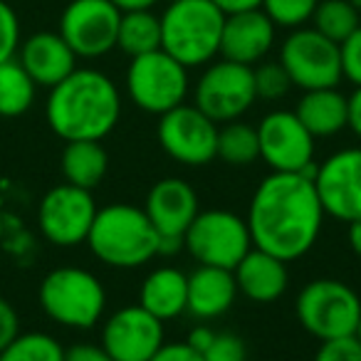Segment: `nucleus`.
Here are the masks:
<instances>
[{"mask_svg": "<svg viewBox=\"0 0 361 361\" xmlns=\"http://www.w3.org/2000/svg\"><path fill=\"white\" fill-rule=\"evenodd\" d=\"M324 216L310 176L272 171L257 183L245 221L252 247L292 262L317 245Z\"/></svg>", "mask_w": 361, "mask_h": 361, "instance_id": "nucleus-1", "label": "nucleus"}, {"mask_svg": "<svg viewBox=\"0 0 361 361\" xmlns=\"http://www.w3.org/2000/svg\"><path fill=\"white\" fill-rule=\"evenodd\" d=\"M121 116L119 87L104 72L77 67L50 90L45 104L47 126L62 141H102Z\"/></svg>", "mask_w": 361, "mask_h": 361, "instance_id": "nucleus-2", "label": "nucleus"}, {"mask_svg": "<svg viewBox=\"0 0 361 361\" xmlns=\"http://www.w3.org/2000/svg\"><path fill=\"white\" fill-rule=\"evenodd\" d=\"M87 245L104 265L114 270H136L159 255V233L144 208L111 203L97 211Z\"/></svg>", "mask_w": 361, "mask_h": 361, "instance_id": "nucleus-3", "label": "nucleus"}, {"mask_svg": "<svg viewBox=\"0 0 361 361\" xmlns=\"http://www.w3.org/2000/svg\"><path fill=\"white\" fill-rule=\"evenodd\" d=\"M226 16L211 0H173L161 16V50L183 67L208 65L221 55Z\"/></svg>", "mask_w": 361, "mask_h": 361, "instance_id": "nucleus-4", "label": "nucleus"}, {"mask_svg": "<svg viewBox=\"0 0 361 361\" xmlns=\"http://www.w3.org/2000/svg\"><path fill=\"white\" fill-rule=\"evenodd\" d=\"M37 302L55 324L67 329H92L104 317L106 290L94 272L67 265L42 277Z\"/></svg>", "mask_w": 361, "mask_h": 361, "instance_id": "nucleus-5", "label": "nucleus"}, {"mask_svg": "<svg viewBox=\"0 0 361 361\" xmlns=\"http://www.w3.org/2000/svg\"><path fill=\"white\" fill-rule=\"evenodd\" d=\"M295 314L302 329L326 341L354 334L361 317V297L354 287L334 277L307 282L295 300Z\"/></svg>", "mask_w": 361, "mask_h": 361, "instance_id": "nucleus-6", "label": "nucleus"}, {"mask_svg": "<svg viewBox=\"0 0 361 361\" xmlns=\"http://www.w3.org/2000/svg\"><path fill=\"white\" fill-rule=\"evenodd\" d=\"M191 90L188 67L164 50L131 57L126 67V94L146 114H166L183 104Z\"/></svg>", "mask_w": 361, "mask_h": 361, "instance_id": "nucleus-7", "label": "nucleus"}, {"mask_svg": "<svg viewBox=\"0 0 361 361\" xmlns=\"http://www.w3.org/2000/svg\"><path fill=\"white\" fill-rule=\"evenodd\" d=\"M183 250L191 252L198 265L235 270V265L252 250L247 221L233 211L211 208L196 216L183 235Z\"/></svg>", "mask_w": 361, "mask_h": 361, "instance_id": "nucleus-8", "label": "nucleus"}, {"mask_svg": "<svg viewBox=\"0 0 361 361\" xmlns=\"http://www.w3.org/2000/svg\"><path fill=\"white\" fill-rule=\"evenodd\" d=\"M280 65L290 75L292 87L302 92L339 87L341 75L339 45L314 27H297L280 47Z\"/></svg>", "mask_w": 361, "mask_h": 361, "instance_id": "nucleus-9", "label": "nucleus"}, {"mask_svg": "<svg viewBox=\"0 0 361 361\" xmlns=\"http://www.w3.org/2000/svg\"><path fill=\"white\" fill-rule=\"evenodd\" d=\"M255 99L252 67L231 60L208 65L193 87V104L216 124L240 119L255 104Z\"/></svg>", "mask_w": 361, "mask_h": 361, "instance_id": "nucleus-10", "label": "nucleus"}, {"mask_svg": "<svg viewBox=\"0 0 361 361\" xmlns=\"http://www.w3.org/2000/svg\"><path fill=\"white\" fill-rule=\"evenodd\" d=\"M156 139L164 154L183 166H206L216 159L218 124L206 116L196 104H178L159 116Z\"/></svg>", "mask_w": 361, "mask_h": 361, "instance_id": "nucleus-11", "label": "nucleus"}, {"mask_svg": "<svg viewBox=\"0 0 361 361\" xmlns=\"http://www.w3.org/2000/svg\"><path fill=\"white\" fill-rule=\"evenodd\" d=\"M260 159L280 173H305L314 178V136L297 119L295 111L275 109L260 119Z\"/></svg>", "mask_w": 361, "mask_h": 361, "instance_id": "nucleus-12", "label": "nucleus"}, {"mask_svg": "<svg viewBox=\"0 0 361 361\" xmlns=\"http://www.w3.org/2000/svg\"><path fill=\"white\" fill-rule=\"evenodd\" d=\"M97 211L99 208L92 191L62 183L42 196L37 206V228L52 245L75 247L87 243Z\"/></svg>", "mask_w": 361, "mask_h": 361, "instance_id": "nucleus-13", "label": "nucleus"}, {"mask_svg": "<svg viewBox=\"0 0 361 361\" xmlns=\"http://www.w3.org/2000/svg\"><path fill=\"white\" fill-rule=\"evenodd\" d=\"M121 11L111 0H72L60 16V35L77 57L97 60L116 47Z\"/></svg>", "mask_w": 361, "mask_h": 361, "instance_id": "nucleus-14", "label": "nucleus"}, {"mask_svg": "<svg viewBox=\"0 0 361 361\" xmlns=\"http://www.w3.org/2000/svg\"><path fill=\"white\" fill-rule=\"evenodd\" d=\"M312 180L326 216L341 223L361 218V146L334 151L317 166Z\"/></svg>", "mask_w": 361, "mask_h": 361, "instance_id": "nucleus-15", "label": "nucleus"}, {"mask_svg": "<svg viewBox=\"0 0 361 361\" xmlns=\"http://www.w3.org/2000/svg\"><path fill=\"white\" fill-rule=\"evenodd\" d=\"M164 341V322L141 305L121 307L102 326V346L114 361H149Z\"/></svg>", "mask_w": 361, "mask_h": 361, "instance_id": "nucleus-16", "label": "nucleus"}, {"mask_svg": "<svg viewBox=\"0 0 361 361\" xmlns=\"http://www.w3.org/2000/svg\"><path fill=\"white\" fill-rule=\"evenodd\" d=\"M144 213L149 216L151 226L156 228L159 235L183 238L188 226L201 213V208H198V193L193 191V186L188 180L169 176V178L156 180L154 186H151V191L146 193Z\"/></svg>", "mask_w": 361, "mask_h": 361, "instance_id": "nucleus-17", "label": "nucleus"}, {"mask_svg": "<svg viewBox=\"0 0 361 361\" xmlns=\"http://www.w3.org/2000/svg\"><path fill=\"white\" fill-rule=\"evenodd\" d=\"M275 23L262 13V8L226 16L221 37L223 60L240 62L247 67L257 65L275 45Z\"/></svg>", "mask_w": 361, "mask_h": 361, "instance_id": "nucleus-18", "label": "nucleus"}, {"mask_svg": "<svg viewBox=\"0 0 361 361\" xmlns=\"http://www.w3.org/2000/svg\"><path fill=\"white\" fill-rule=\"evenodd\" d=\"M18 62L25 67L37 87L52 90L77 70V55L60 32L42 30L30 35L18 47Z\"/></svg>", "mask_w": 361, "mask_h": 361, "instance_id": "nucleus-19", "label": "nucleus"}, {"mask_svg": "<svg viewBox=\"0 0 361 361\" xmlns=\"http://www.w3.org/2000/svg\"><path fill=\"white\" fill-rule=\"evenodd\" d=\"M238 285V295L247 297L255 305H270L285 295L290 285L287 262L270 255L265 250L252 247L233 270Z\"/></svg>", "mask_w": 361, "mask_h": 361, "instance_id": "nucleus-20", "label": "nucleus"}, {"mask_svg": "<svg viewBox=\"0 0 361 361\" xmlns=\"http://www.w3.org/2000/svg\"><path fill=\"white\" fill-rule=\"evenodd\" d=\"M238 297V285L233 270L201 265L188 275V310L196 319H218Z\"/></svg>", "mask_w": 361, "mask_h": 361, "instance_id": "nucleus-21", "label": "nucleus"}, {"mask_svg": "<svg viewBox=\"0 0 361 361\" xmlns=\"http://www.w3.org/2000/svg\"><path fill=\"white\" fill-rule=\"evenodd\" d=\"M146 312L166 324L188 310V275L178 267H156L139 287V302Z\"/></svg>", "mask_w": 361, "mask_h": 361, "instance_id": "nucleus-22", "label": "nucleus"}, {"mask_svg": "<svg viewBox=\"0 0 361 361\" xmlns=\"http://www.w3.org/2000/svg\"><path fill=\"white\" fill-rule=\"evenodd\" d=\"M295 114L314 139L336 136L349 129V97L341 94L336 87L302 92Z\"/></svg>", "mask_w": 361, "mask_h": 361, "instance_id": "nucleus-23", "label": "nucleus"}, {"mask_svg": "<svg viewBox=\"0 0 361 361\" xmlns=\"http://www.w3.org/2000/svg\"><path fill=\"white\" fill-rule=\"evenodd\" d=\"M60 169L65 176V183L85 191H94L104 180L109 171V154L102 146V141H65Z\"/></svg>", "mask_w": 361, "mask_h": 361, "instance_id": "nucleus-24", "label": "nucleus"}, {"mask_svg": "<svg viewBox=\"0 0 361 361\" xmlns=\"http://www.w3.org/2000/svg\"><path fill=\"white\" fill-rule=\"evenodd\" d=\"M116 47L129 57L161 50V18L151 11L121 13Z\"/></svg>", "mask_w": 361, "mask_h": 361, "instance_id": "nucleus-25", "label": "nucleus"}, {"mask_svg": "<svg viewBox=\"0 0 361 361\" xmlns=\"http://www.w3.org/2000/svg\"><path fill=\"white\" fill-rule=\"evenodd\" d=\"M35 94L37 85L18 62V57L0 62V116H23L32 106Z\"/></svg>", "mask_w": 361, "mask_h": 361, "instance_id": "nucleus-26", "label": "nucleus"}, {"mask_svg": "<svg viewBox=\"0 0 361 361\" xmlns=\"http://www.w3.org/2000/svg\"><path fill=\"white\" fill-rule=\"evenodd\" d=\"M216 159H223L228 166H235V169L255 164L260 159V139H257L255 126L240 119L223 124L218 129Z\"/></svg>", "mask_w": 361, "mask_h": 361, "instance_id": "nucleus-27", "label": "nucleus"}, {"mask_svg": "<svg viewBox=\"0 0 361 361\" xmlns=\"http://www.w3.org/2000/svg\"><path fill=\"white\" fill-rule=\"evenodd\" d=\"M312 23H314V30H319L336 45H341L361 25L359 11L351 0H319Z\"/></svg>", "mask_w": 361, "mask_h": 361, "instance_id": "nucleus-28", "label": "nucleus"}, {"mask_svg": "<svg viewBox=\"0 0 361 361\" xmlns=\"http://www.w3.org/2000/svg\"><path fill=\"white\" fill-rule=\"evenodd\" d=\"M0 361H65V346L45 331H27L0 351Z\"/></svg>", "mask_w": 361, "mask_h": 361, "instance_id": "nucleus-29", "label": "nucleus"}, {"mask_svg": "<svg viewBox=\"0 0 361 361\" xmlns=\"http://www.w3.org/2000/svg\"><path fill=\"white\" fill-rule=\"evenodd\" d=\"M319 0H262V13L275 23V27L297 30L305 27L314 16Z\"/></svg>", "mask_w": 361, "mask_h": 361, "instance_id": "nucleus-30", "label": "nucleus"}, {"mask_svg": "<svg viewBox=\"0 0 361 361\" xmlns=\"http://www.w3.org/2000/svg\"><path fill=\"white\" fill-rule=\"evenodd\" d=\"M252 77H255L257 99L277 102L292 90L290 75L280 62H257V67H252Z\"/></svg>", "mask_w": 361, "mask_h": 361, "instance_id": "nucleus-31", "label": "nucleus"}, {"mask_svg": "<svg viewBox=\"0 0 361 361\" xmlns=\"http://www.w3.org/2000/svg\"><path fill=\"white\" fill-rule=\"evenodd\" d=\"M203 361H247V346L238 334L216 331L213 341L203 351Z\"/></svg>", "mask_w": 361, "mask_h": 361, "instance_id": "nucleus-32", "label": "nucleus"}, {"mask_svg": "<svg viewBox=\"0 0 361 361\" xmlns=\"http://www.w3.org/2000/svg\"><path fill=\"white\" fill-rule=\"evenodd\" d=\"M20 47V20L11 3L0 0V62L13 60Z\"/></svg>", "mask_w": 361, "mask_h": 361, "instance_id": "nucleus-33", "label": "nucleus"}, {"mask_svg": "<svg viewBox=\"0 0 361 361\" xmlns=\"http://www.w3.org/2000/svg\"><path fill=\"white\" fill-rule=\"evenodd\" d=\"M314 361H361V341L354 334L326 339L317 349Z\"/></svg>", "mask_w": 361, "mask_h": 361, "instance_id": "nucleus-34", "label": "nucleus"}, {"mask_svg": "<svg viewBox=\"0 0 361 361\" xmlns=\"http://www.w3.org/2000/svg\"><path fill=\"white\" fill-rule=\"evenodd\" d=\"M341 55V75L351 85L361 87V25L339 45Z\"/></svg>", "mask_w": 361, "mask_h": 361, "instance_id": "nucleus-35", "label": "nucleus"}, {"mask_svg": "<svg viewBox=\"0 0 361 361\" xmlns=\"http://www.w3.org/2000/svg\"><path fill=\"white\" fill-rule=\"evenodd\" d=\"M18 334H20V317L6 297H0V351L6 349Z\"/></svg>", "mask_w": 361, "mask_h": 361, "instance_id": "nucleus-36", "label": "nucleus"}, {"mask_svg": "<svg viewBox=\"0 0 361 361\" xmlns=\"http://www.w3.org/2000/svg\"><path fill=\"white\" fill-rule=\"evenodd\" d=\"M149 361H203V356L186 341H164Z\"/></svg>", "mask_w": 361, "mask_h": 361, "instance_id": "nucleus-37", "label": "nucleus"}, {"mask_svg": "<svg viewBox=\"0 0 361 361\" xmlns=\"http://www.w3.org/2000/svg\"><path fill=\"white\" fill-rule=\"evenodd\" d=\"M65 361H114L109 351L102 344H90V341H80L65 349Z\"/></svg>", "mask_w": 361, "mask_h": 361, "instance_id": "nucleus-38", "label": "nucleus"}, {"mask_svg": "<svg viewBox=\"0 0 361 361\" xmlns=\"http://www.w3.org/2000/svg\"><path fill=\"white\" fill-rule=\"evenodd\" d=\"M213 6L223 13V16H235V13L257 11L262 6V0H211Z\"/></svg>", "mask_w": 361, "mask_h": 361, "instance_id": "nucleus-39", "label": "nucleus"}, {"mask_svg": "<svg viewBox=\"0 0 361 361\" xmlns=\"http://www.w3.org/2000/svg\"><path fill=\"white\" fill-rule=\"evenodd\" d=\"M213 336H216V331H213L211 326L201 324V326H196V329H191V334H188L186 344L193 346V349H196L198 354H203V351H206V346L213 341Z\"/></svg>", "mask_w": 361, "mask_h": 361, "instance_id": "nucleus-40", "label": "nucleus"}, {"mask_svg": "<svg viewBox=\"0 0 361 361\" xmlns=\"http://www.w3.org/2000/svg\"><path fill=\"white\" fill-rule=\"evenodd\" d=\"M349 129L361 139V87H356L349 97Z\"/></svg>", "mask_w": 361, "mask_h": 361, "instance_id": "nucleus-41", "label": "nucleus"}, {"mask_svg": "<svg viewBox=\"0 0 361 361\" xmlns=\"http://www.w3.org/2000/svg\"><path fill=\"white\" fill-rule=\"evenodd\" d=\"M183 250V238H173V235H159V255H176V252Z\"/></svg>", "mask_w": 361, "mask_h": 361, "instance_id": "nucleus-42", "label": "nucleus"}, {"mask_svg": "<svg viewBox=\"0 0 361 361\" xmlns=\"http://www.w3.org/2000/svg\"><path fill=\"white\" fill-rule=\"evenodd\" d=\"M121 13H129V11H151V8L159 3V0H111Z\"/></svg>", "mask_w": 361, "mask_h": 361, "instance_id": "nucleus-43", "label": "nucleus"}, {"mask_svg": "<svg viewBox=\"0 0 361 361\" xmlns=\"http://www.w3.org/2000/svg\"><path fill=\"white\" fill-rule=\"evenodd\" d=\"M346 226H349V231H346V238H349V247L354 250L356 257H361V218L346 223Z\"/></svg>", "mask_w": 361, "mask_h": 361, "instance_id": "nucleus-44", "label": "nucleus"}, {"mask_svg": "<svg viewBox=\"0 0 361 361\" xmlns=\"http://www.w3.org/2000/svg\"><path fill=\"white\" fill-rule=\"evenodd\" d=\"M354 336L361 341V317H359V324H356V331H354Z\"/></svg>", "mask_w": 361, "mask_h": 361, "instance_id": "nucleus-45", "label": "nucleus"}, {"mask_svg": "<svg viewBox=\"0 0 361 361\" xmlns=\"http://www.w3.org/2000/svg\"><path fill=\"white\" fill-rule=\"evenodd\" d=\"M171 3H173V0H171Z\"/></svg>", "mask_w": 361, "mask_h": 361, "instance_id": "nucleus-46", "label": "nucleus"}]
</instances>
